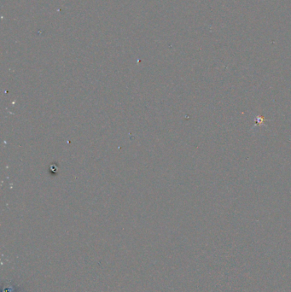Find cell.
<instances>
[{"instance_id":"1","label":"cell","mask_w":291,"mask_h":292,"mask_svg":"<svg viewBox=\"0 0 291 292\" xmlns=\"http://www.w3.org/2000/svg\"><path fill=\"white\" fill-rule=\"evenodd\" d=\"M265 121L264 119V117L261 116H257L256 118H255V123L257 125H261L262 123H264V121Z\"/></svg>"}]
</instances>
